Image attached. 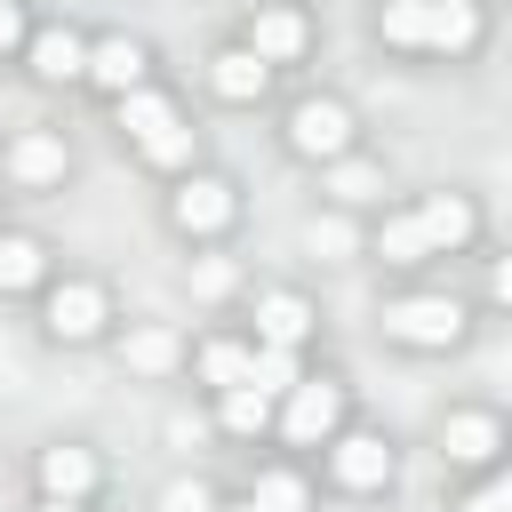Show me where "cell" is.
Here are the masks:
<instances>
[{"instance_id":"cell-21","label":"cell","mask_w":512,"mask_h":512,"mask_svg":"<svg viewBox=\"0 0 512 512\" xmlns=\"http://www.w3.org/2000/svg\"><path fill=\"white\" fill-rule=\"evenodd\" d=\"M272 392H256V384H232V392H216V424L232 432V440H264L272 432Z\"/></svg>"},{"instance_id":"cell-26","label":"cell","mask_w":512,"mask_h":512,"mask_svg":"<svg viewBox=\"0 0 512 512\" xmlns=\"http://www.w3.org/2000/svg\"><path fill=\"white\" fill-rule=\"evenodd\" d=\"M456 512H512V480L504 472H480V488L456 496Z\"/></svg>"},{"instance_id":"cell-17","label":"cell","mask_w":512,"mask_h":512,"mask_svg":"<svg viewBox=\"0 0 512 512\" xmlns=\"http://www.w3.org/2000/svg\"><path fill=\"white\" fill-rule=\"evenodd\" d=\"M208 88H216L224 104H264V96H272V72H264L240 40H224V48L208 56Z\"/></svg>"},{"instance_id":"cell-1","label":"cell","mask_w":512,"mask_h":512,"mask_svg":"<svg viewBox=\"0 0 512 512\" xmlns=\"http://www.w3.org/2000/svg\"><path fill=\"white\" fill-rule=\"evenodd\" d=\"M472 240H480V200L472 192H424L416 208L376 224V256L384 264H432V256H456Z\"/></svg>"},{"instance_id":"cell-12","label":"cell","mask_w":512,"mask_h":512,"mask_svg":"<svg viewBox=\"0 0 512 512\" xmlns=\"http://www.w3.org/2000/svg\"><path fill=\"white\" fill-rule=\"evenodd\" d=\"M32 488H40L48 504H96V488H104V456H96L88 440H48L40 464H32Z\"/></svg>"},{"instance_id":"cell-2","label":"cell","mask_w":512,"mask_h":512,"mask_svg":"<svg viewBox=\"0 0 512 512\" xmlns=\"http://www.w3.org/2000/svg\"><path fill=\"white\" fill-rule=\"evenodd\" d=\"M112 128H120V144H128L144 168H160V176L200 168V128L176 112V96H168L160 80H144V88H128V96H112Z\"/></svg>"},{"instance_id":"cell-10","label":"cell","mask_w":512,"mask_h":512,"mask_svg":"<svg viewBox=\"0 0 512 512\" xmlns=\"http://www.w3.org/2000/svg\"><path fill=\"white\" fill-rule=\"evenodd\" d=\"M0 176H8V192H56L72 176V136L64 128H16L0 144Z\"/></svg>"},{"instance_id":"cell-28","label":"cell","mask_w":512,"mask_h":512,"mask_svg":"<svg viewBox=\"0 0 512 512\" xmlns=\"http://www.w3.org/2000/svg\"><path fill=\"white\" fill-rule=\"evenodd\" d=\"M32 512H88V504H48V496H40V504H32Z\"/></svg>"},{"instance_id":"cell-9","label":"cell","mask_w":512,"mask_h":512,"mask_svg":"<svg viewBox=\"0 0 512 512\" xmlns=\"http://www.w3.org/2000/svg\"><path fill=\"white\" fill-rule=\"evenodd\" d=\"M40 328L56 344H96L112 328V288L104 280H48L40 288Z\"/></svg>"},{"instance_id":"cell-19","label":"cell","mask_w":512,"mask_h":512,"mask_svg":"<svg viewBox=\"0 0 512 512\" xmlns=\"http://www.w3.org/2000/svg\"><path fill=\"white\" fill-rule=\"evenodd\" d=\"M48 288V240L40 232H0V296Z\"/></svg>"},{"instance_id":"cell-15","label":"cell","mask_w":512,"mask_h":512,"mask_svg":"<svg viewBox=\"0 0 512 512\" xmlns=\"http://www.w3.org/2000/svg\"><path fill=\"white\" fill-rule=\"evenodd\" d=\"M440 456H448L456 472H496V456H504V416H496V408H448Z\"/></svg>"},{"instance_id":"cell-22","label":"cell","mask_w":512,"mask_h":512,"mask_svg":"<svg viewBox=\"0 0 512 512\" xmlns=\"http://www.w3.org/2000/svg\"><path fill=\"white\" fill-rule=\"evenodd\" d=\"M248 504H256V512H312V480H304L296 464H264L256 488H248Z\"/></svg>"},{"instance_id":"cell-20","label":"cell","mask_w":512,"mask_h":512,"mask_svg":"<svg viewBox=\"0 0 512 512\" xmlns=\"http://www.w3.org/2000/svg\"><path fill=\"white\" fill-rule=\"evenodd\" d=\"M192 368H200V384L208 392H232V384H248V368H256V344L248 336H208L200 352H184Z\"/></svg>"},{"instance_id":"cell-14","label":"cell","mask_w":512,"mask_h":512,"mask_svg":"<svg viewBox=\"0 0 512 512\" xmlns=\"http://www.w3.org/2000/svg\"><path fill=\"white\" fill-rule=\"evenodd\" d=\"M80 80H88L96 96H128V88L152 80V48H144L136 32H88V64H80Z\"/></svg>"},{"instance_id":"cell-7","label":"cell","mask_w":512,"mask_h":512,"mask_svg":"<svg viewBox=\"0 0 512 512\" xmlns=\"http://www.w3.org/2000/svg\"><path fill=\"white\" fill-rule=\"evenodd\" d=\"M168 224H176L184 240H224V232L240 224V184H232L224 168H184L176 192H168Z\"/></svg>"},{"instance_id":"cell-6","label":"cell","mask_w":512,"mask_h":512,"mask_svg":"<svg viewBox=\"0 0 512 512\" xmlns=\"http://www.w3.org/2000/svg\"><path fill=\"white\" fill-rule=\"evenodd\" d=\"M376 328H384L392 344H408V352H448V344H464L472 304H464V296H384Z\"/></svg>"},{"instance_id":"cell-8","label":"cell","mask_w":512,"mask_h":512,"mask_svg":"<svg viewBox=\"0 0 512 512\" xmlns=\"http://www.w3.org/2000/svg\"><path fill=\"white\" fill-rule=\"evenodd\" d=\"M240 48H248L264 72H288V64H304V56H312V16H304V0H264V8H248V24H240Z\"/></svg>"},{"instance_id":"cell-25","label":"cell","mask_w":512,"mask_h":512,"mask_svg":"<svg viewBox=\"0 0 512 512\" xmlns=\"http://www.w3.org/2000/svg\"><path fill=\"white\" fill-rule=\"evenodd\" d=\"M216 504H224V496H216L200 472H184V480H168V488H160V512H216Z\"/></svg>"},{"instance_id":"cell-27","label":"cell","mask_w":512,"mask_h":512,"mask_svg":"<svg viewBox=\"0 0 512 512\" xmlns=\"http://www.w3.org/2000/svg\"><path fill=\"white\" fill-rule=\"evenodd\" d=\"M24 40H32V8L0 0V56H24Z\"/></svg>"},{"instance_id":"cell-29","label":"cell","mask_w":512,"mask_h":512,"mask_svg":"<svg viewBox=\"0 0 512 512\" xmlns=\"http://www.w3.org/2000/svg\"><path fill=\"white\" fill-rule=\"evenodd\" d=\"M216 512H256V504H248V496H232V504H216Z\"/></svg>"},{"instance_id":"cell-18","label":"cell","mask_w":512,"mask_h":512,"mask_svg":"<svg viewBox=\"0 0 512 512\" xmlns=\"http://www.w3.org/2000/svg\"><path fill=\"white\" fill-rule=\"evenodd\" d=\"M120 360H128L136 376H168V368H184V336H176L168 320H136V328L120 336Z\"/></svg>"},{"instance_id":"cell-23","label":"cell","mask_w":512,"mask_h":512,"mask_svg":"<svg viewBox=\"0 0 512 512\" xmlns=\"http://www.w3.org/2000/svg\"><path fill=\"white\" fill-rule=\"evenodd\" d=\"M328 192H336L344 208H360V200L384 192V168H376V160H336V168H328Z\"/></svg>"},{"instance_id":"cell-24","label":"cell","mask_w":512,"mask_h":512,"mask_svg":"<svg viewBox=\"0 0 512 512\" xmlns=\"http://www.w3.org/2000/svg\"><path fill=\"white\" fill-rule=\"evenodd\" d=\"M296 376H304V360H296V352H272V344H256V368H248V384H256V392H272V400H280Z\"/></svg>"},{"instance_id":"cell-4","label":"cell","mask_w":512,"mask_h":512,"mask_svg":"<svg viewBox=\"0 0 512 512\" xmlns=\"http://www.w3.org/2000/svg\"><path fill=\"white\" fill-rule=\"evenodd\" d=\"M352 424V384L336 376V368H304L288 392H280V408H272V432L288 440V448H328L336 432Z\"/></svg>"},{"instance_id":"cell-11","label":"cell","mask_w":512,"mask_h":512,"mask_svg":"<svg viewBox=\"0 0 512 512\" xmlns=\"http://www.w3.org/2000/svg\"><path fill=\"white\" fill-rule=\"evenodd\" d=\"M320 464H328V480H336L344 496H376V488H392V472H400L392 440H384V432H360V424H344V432L320 448Z\"/></svg>"},{"instance_id":"cell-13","label":"cell","mask_w":512,"mask_h":512,"mask_svg":"<svg viewBox=\"0 0 512 512\" xmlns=\"http://www.w3.org/2000/svg\"><path fill=\"white\" fill-rule=\"evenodd\" d=\"M248 320H256L248 344H272V352H304V344L320 336V304H312L304 288H256Z\"/></svg>"},{"instance_id":"cell-3","label":"cell","mask_w":512,"mask_h":512,"mask_svg":"<svg viewBox=\"0 0 512 512\" xmlns=\"http://www.w3.org/2000/svg\"><path fill=\"white\" fill-rule=\"evenodd\" d=\"M376 40L408 56H472L488 40L480 0H376Z\"/></svg>"},{"instance_id":"cell-5","label":"cell","mask_w":512,"mask_h":512,"mask_svg":"<svg viewBox=\"0 0 512 512\" xmlns=\"http://www.w3.org/2000/svg\"><path fill=\"white\" fill-rule=\"evenodd\" d=\"M280 144L296 160H312V168H336V160L360 152V112L344 96H296L288 120H280Z\"/></svg>"},{"instance_id":"cell-16","label":"cell","mask_w":512,"mask_h":512,"mask_svg":"<svg viewBox=\"0 0 512 512\" xmlns=\"http://www.w3.org/2000/svg\"><path fill=\"white\" fill-rule=\"evenodd\" d=\"M80 64H88V32L80 24H32V40H24V72L32 80H48V88H64V80H80Z\"/></svg>"}]
</instances>
